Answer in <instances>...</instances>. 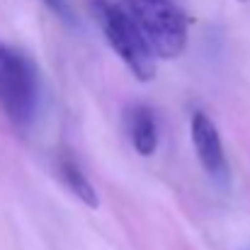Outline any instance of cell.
I'll return each instance as SVG.
<instances>
[{"mask_svg": "<svg viewBox=\"0 0 250 250\" xmlns=\"http://www.w3.org/2000/svg\"><path fill=\"white\" fill-rule=\"evenodd\" d=\"M39 83L37 63L22 49L0 42V109L12 124H32L39 107Z\"/></svg>", "mask_w": 250, "mask_h": 250, "instance_id": "1", "label": "cell"}, {"mask_svg": "<svg viewBox=\"0 0 250 250\" xmlns=\"http://www.w3.org/2000/svg\"><path fill=\"white\" fill-rule=\"evenodd\" d=\"M156 59H177L187 46V17L172 0H122Z\"/></svg>", "mask_w": 250, "mask_h": 250, "instance_id": "2", "label": "cell"}, {"mask_svg": "<svg viewBox=\"0 0 250 250\" xmlns=\"http://www.w3.org/2000/svg\"><path fill=\"white\" fill-rule=\"evenodd\" d=\"M92 15L104 32L112 49L122 56V61L129 66V71L139 81H151L156 76V56L151 54L146 39L141 37L139 27L131 22V17L124 12L119 2L109 0H92Z\"/></svg>", "mask_w": 250, "mask_h": 250, "instance_id": "3", "label": "cell"}, {"mask_svg": "<svg viewBox=\"0 0 250 250\" xmlns=\"http://www.w3.org/2000/svg\"><path fill=\"white\" fill-rule=\"evenodd\" d=\"M192 146L197 151V158H199L202 167L207 170V175L216 185H229L231 172H229V161H226L221 136H219L214 122L204 112L192 114Z\"/></svg>", "mask_w": 250, "mask_h": 250, "instance_id": "4", "label": "cell"}, {"mask_svg": "<svg viewBox=\"0 0 250 250\" xmlns=\"http://www.w3.org/2000/svg\"><path fill=\"white\" fill-rule=\"evenodd\" d=\"M126 134L139 156H153L158 148V124L156 114L146 104H131L126 109Z\"/></svg>", "mask_w": 250, "mask_h": 250, "instance_id": "5", "label": "cell"}, {"mask_svg": "<svg viewBox=\"0 0 250 250\" xmlns=\"http://www.w3.org/2000/svg\"><path fill=\"white\" fill-rule=\"evenodd\" d=\"M59 175H61L63 185H66V187H68V189H71L83 204H87L90 209H97V207H100L95 187L90 185L87 175L76 166V161H71V158H61V163H59Z\"/></svg>", "mask_w": 250, "mask_h": 250, "instance_id": "6", "label": "cell"}, {"mask_svg": "<svg viewBox=\"0 0 250 250\" xmlns=\"http://www.w3.org/2000/svg\"><path fill=\"white\" fill-rule=\"evenodd\" d=\"M44 5H46L51 12H56L61 20H66V22H73V12H71V5H68V0H44Z\"/></svg>", "mask_w": 250, "mask_h": 250, "instance_id": "7", "label": "cell"}]
</instances>
